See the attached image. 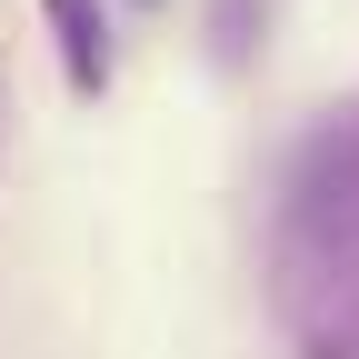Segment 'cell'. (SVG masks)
I'll list each match as a JSON object with an SVG mask.
<instances>
[{
  "instance_id": "6da1fadb",
  "label": "cell",
  "mask_w": 359,
  "mask_h": 359,
  "mask_svg": "<svg viewBox=\"0 0 359 359\" xmlns=\"http://www.w3.org/2000/svg\"><path fill=\"white\" fill-rule=\"evenodd\" d=\"M40 11H50V40H60L70 90L100 100V90H110V20H100V0H40Z\"/></svg>"
}]
</instances>
